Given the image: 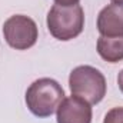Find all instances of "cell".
Here are the masks:
<instances>
[{
  "label": "cell",
  "instance_id": "cell-2",
  "mask_svg": "<svg viewBox=\"0 0 123 123\" xmlns=\"http://www.w3.org/2000/svg\"><path fill=\"white\" fill-rule=\"evenodd\" d=\"M85 27V13L82 6L55 4L47 14V29L57 40H72L77 37Z\"/></svg>",
  "mask_w": 123,
  "mask_h": 123
},
{
  "label": "cell",
  "instance_id": "cell-3",
  "mask_svg": "<svg viewBox=\"0 0 123 123\" xmlns=\"http://www.w3.org/2000/svg\"><path fill=\"white\" fill-rule=\"evenodd\" d=\"M72 94L86 100L90 105H97L106 94V79L100 70L92 66H77L69 76Z\"/></svg>",
  "mask_w": 123,
  "mask_h": 123
},
{
  "label": "cell",
  "instance_id": "cell-10",
  "mask_svg": "<svg viewBox=\"0 0 123 123\" xmlns=\"http://www.w3.org/2000/svg\"><path fill=\"white\" fill-rule=\"evenodd\" d=\"M117 85H119V89H120V92L123 93V70L117 74Z\"/></svg>",
  "mask_w": 123,
  "mask_h": 123
},
{
  "label": "cell",
  "instance_id": "cell-5",
  "mask_svg": "<svg viewBox=\"0 0 123 123\" xmlns=\"http://www.w3.org/2000/svg\"><path fill=\"white\" fill-rule=\"evenodd\" d=\"M57 123H92V107L86 100L72 96L57 109Z\"/></svg>",
  "mask_w": 123,
  "mask_h": 123
},
{
  "label": "cell",
  "instance_id": "cell-7",
  "mask_svg": "<svg viewBox=\"0 0 123 123\" xmlns=\"http://www.w3.org/2000/svg\"><path fill=\"white\" fill-rule=\"evenodd\" d=\"M97 53L103 60L109 63H117L123 60V36L97 39Z\"/></svg>",
  "mask_w": 123,
  "mask_h": 123
},
{
  "label": "cell",
  "instance_id": "cell-1",
  "mask_svg": "<svg viewBox=\"0 0 123 123\" xmlns=\"http://www.w3.org/2000/svg\"><path fill=\"white\" fill-rule=\"evenodd\" d=\"M64 100V92L60 85L50 79L42 77L33 82L26 92V105L37 117L52 116Z\"/></svg>",
  "mask_w": 123,
  "mask_h": 123
},
{
  "label": "cell",
  "instance_id": "cell-8",
  "mask_svg": "<svg viewBox=\"0 0 123 123\" xmlns=\"http://www.w3.org/2000/svg\"><path fill=\"white\" fill-rule=\"evenodd\" d=\"M103 123H123V107H115L109 110Z\"/></svg>",
  "mask_w": 123,
  "mask_h": 123
},
{
  "label": "cell",
  "instance_id": "cell-9",
  "mask_svg": "<svg viewBox=\"0 0 123 123\" xmlns=\"http://www.w3.org/2000/svg\"><path fill=\"white\" fill-rule=\"evenodd\" d=\"M56 4H62V6H73V4H77L79 0H55Z\"/></svg>",
  "mask_w": 123,
  "mask_h": 123
},
{
  "label": "cell",
  "instance_id": "cell-4",
  "mask_svg": "<svg viewBox=\"0 0 123 123\" xmlns=\"http://www.w3.org/2000/svg\"><path fill=\"white\" fill-rule=\"evenodd\" d=\"M3 34L7 44L16 50H27L37 42V26L34 20L23 16L14 14L9 17L3 25Z\"/></svg>",
  "mask_w": 123,
  "mask_h": 123
},
{
  "label": "cell",
  "instance_id": "cell-11",
  "mask_svg": "<svg viewBox=\"0 0 123 123\" xmlns=\"http://www.w3.org/2000/svg\"><path fill=\"white\" fill-rule=\"evenodd\" d=\"M113 3H116V4H123V0H112Z\"/></svg>",
  "mask_w": 123,
  "mask_h": 123
},
{
  "label": "cell",
  "instance_id": "cell-6",
  "mask_svg": "<svg viewBox=\"0 0 123 123\" xmlns=\"http://www.w3.org/2000/svg\"><path fill=\"white\" fill-rule=\"evenodd\" d=\"M97 30L105 37L123 36V4H109L100 10Z\"/></svg>",
  "mask_w": 123,
  "mask_h": 123
}]
</instances>
